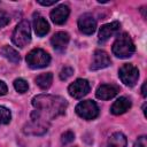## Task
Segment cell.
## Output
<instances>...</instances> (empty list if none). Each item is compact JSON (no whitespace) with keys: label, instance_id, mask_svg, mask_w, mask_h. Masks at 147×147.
<instances>
[{"label":"cell","instance_id":"obj_19","mask_svg":"<svg viewBox=\"0 0 147 147\" xmlns=\"http://www.w3.org/2000/svg\"><path fill=\"white\" fill-rule=\"evenodd\" d=\"M11 119L10 110L3 106H0V125L1 124H8Z\"/></svg>","mask_w":147,"mask_h":147},{"label":"cell","instance_id":"obj_9","mask_svg":"<svg viewBox=\"0 0 147 147\" xmlns=\"http://www.w3.org/2000/svg\"><path fill=\"white\" fill-rule=\"evenodd\" d=\"M110 63H111V61H110V57L107 54V52H105L102 49H96L93 54V60L90 65V69L91 70L103 69V68H107L108 65H110Z\"/></svg>","mask_w":147,"mask_h":147},{"label":"cell","instance_id":"obj_27","mask_svg":"<svg viewBox=\"0 0 147 147\" xmlns=\"http://www.w3.org/2000/svg\"><path fill=\"white\" fill-rule=\"evenodd\" d=\"M146 85H147V82H145V83L142 84V87H141V94H142V96H146V95H147V92H146Z\"/></svg>","mask_w":147,"mask_h":147},{"label":"cell","instance_id":"obj_4","mask_svg":"<svg viewBox=\"0 0 147 147\" xmlns=\"http://www.w3.org/2000/svg\"><path fill=\"white\" fill-rule=\"evenodd\" d=\"M26 63L31 69H40L45 68L51 62V56L47 52L41 48H34L30 51L26 55Z\"/></svg>","mask_w":147,"mask_h":147},{"label":"cell","instance_id":"obj_15","mask_svg":"<svg viewBox=\"0 0 147 147\" xmlns=\"http://www.w3.org/2000/svg\"><path fill=\"white\" fill-rule=\"evenodd\" d=\"M131 108V101L126 96H121L118 98L110 107V111L114 115H122L126 113Z\"/></svg>","mask_w":147,"mask_h":147},{"label":"cell","instance_id":"obj_22","mask_svg":"<svg viewBox=\"0 0 147 147\" xmlns=\"http://www.w3.org/2000/svg\"><path fill=\"white\" fill-rule=\"evenodd\" d=\"M74 139H75V134H74L72 131H67V132H64V133L62 134V137H61V141H62V144H64V145H67V144L74 141Z\"/></svg>","mask_w":147,"mask_h":147},{"label":"cell","instance_id":"obj_21","mask_svg":"<svg viewBox=\"0 0 147 147\" xmlns=\"http://www.w3.org/2000/svg\"><path fill=\"white\" fill-rule=\"evenodd\" d=\"M74 74V69L71 67H64L60 71V79L61 80H67L69 77H71Z\"/></svg>","mask_w":147,"mask_h":147},{"label":"cell","instance_id":"obj_2","mask_svg":"<svg viewBox=\"0 0 147 147\" xmlns=\"http://www.w3.org/2000/svg\"><path fill=\"white\" fill-rule=\"evenodd\" d=\"M134 51V44L127 33L119 34L113 44V53L119 59H127L132 56Z\"/></svg>","mask_w":147,"mask_h":147},{"label":"cell","instance_id":"obj_10","mask_svg":"<svg viewBox=\"0 0 147 147\" xmlns=\"http://www.w3.org/2000/svg\"><path fill=\"white\" fill-rule=\"evenodd\" d=\"M119 22L115 21V22H111V23H107V24H103L101 28H100V31H99V41L100 42H105L107 41L109 38H111L114 34H116L119 30Z\"/></svg>","mask_w":147,"mask_h":147},{"label":"cell","instance_id":"obj_5","mask_svg":"<svg viewBox=\"0 0 147 147\" xmlns=\"http://www.w3.org/2000/svg\"><path fill=\"white\" fill-rule=\"evenodd\" d=\"M118 76L122 80V83H124L126 86L132 87L136 85V83L138 82L139 78V70L137 67H134L133 64L126 63L123 64L119 70H118Z\"/></svg>","mask_w":147,"mask_h":147},{"label":"cell","instance_id":"obj_11","mask_svg":"<svg viewBox=\"0 0 147 147\" xmlns=\"http://www.w3.org/2000/svg\"><path fill=\"white\" fill-rule=\"evenodd\" d=\"M119 92V87L113 84H103L100 85L95 92V95L98 99L101 100H109L113 99L114 96L117 95V93Z\"/></svg>","mask_w":147,"mask_h":147},{"label":"cell","instance_id":"obj_12","mask_svg":"<svg viewBox=\"0 0 147 147\" xmlns=\"http://www.w3.org/2000/svg\"><path fill=\"white\" fill-rule=\"evenodd\" d=\"M69 14H70L69 7L65 5H60L51 11V20L53 21V23L61 25L68 20Z\"/></svg>","mask_w":147,"mask_h":147},{"label":"cell","instance_id":"obj_17","mask_svg":"<svg viewBox=\"0 0 147 147\" xmlns=\"http://www.w3.org/2000/svg\"><path fill=\"white\" fill-rule=\"evenodd\" d=\"M34 80H36V84H37L41 90H47V88H49V86L52 85L53 75H52V72L40 74L39 76L36 77Z\"/></svg>","mask_w":147,"mask_h":147},{"label":"cell","instance_id":"obj_6","mask_svg":"<svg viewBox=\"0 0 147 147\" xmlns=\"http://www.w3.org/2000/svg\"><path fill=\"white\" fill-rule=\"evenodd\" d=\"M76 113L84 119H94L99 115V107L93 100H85L76 106Z\"/></svg>","mask_w":147,"mask_h":147},{"label":"cell","instance_id":"obj_20","mask_svg":"<svg viewBox=\"0 0 147 147\" xmlns=\"http://www.w3.org/2000/svg\"><path fill=\"white\" fill-rule=\"evenodd\" d=\"M14 87L18 93H25L29 88V85L28 82L24 80L23 78H17L14 80Z\"/></svg>","mask_w":147,"mask_h":147},{"label":"cell","instance_id":"obj_14","mask_svg":"<svg viewBox=\"0 0 147 147\" xmlns=\"http://www.w3.org/2000/svg\"><path fill=\"white\" fill-rule=\"evenodd\" d=\"M33 28H34V32L38 37H44L49 31L48 22L39 13L33 14Z\"/></svg>","mask_w":147,"mask_h":147},{"label":"cell","instance_id":"obj_18","mask_svg":"<svg viewBox=\"0 0 147 147\" xmlns=\"http://www.w3.org/2000/svg\"><path fill=\"white\" fill-rule=\"evenodd\" d=\"M1 54H2L8 61H10V62H13V63H17V62H20V60H21L20 54H18L13 47H10V46H8V45H6V46H3V47L1 48Z\"/></svg>","mask_w":147,"mask_h":147},{"label":"cell","instance_id":"obj_24","mask_svg":"<svg viewBox=\"0 0 147 147\" xmlns=\"http://www.w3.org/2000/svg\"><path fill=\"white\" fill-rule=\"evenodd\" d=\"M133 147H147V141H146V137L145 136H141L139 137L136 142H134V146Z\"/></svg>","mask_w":147,"mask_h":147},{"label":"cell","instance_id":"obj_13","mask_svg":"<svg viewBox=\"0 0 147 147\" xmlns=\"http://www.w3.org/2000/svg\"><path fill=\"white\" fill-rule=\"evenodd\" d=\"M69 40H70L69 34H68L67 32H64V31H60V32H56V33L52 37L51 44H52V46L54 47L55 51H57V52H63V51L67 48Z\"/></svg>","mask_w":147,"mask_h":147},{"label":"cell","instance_id":"obj_7","mask_svg":"<svg viewBox=\"0 0 147 147\" xmlns=\"http://www.w3.org/2000/svg\"><path fill=\"white\" fill-rule=\"evenodd\" d=\"M90 88H91V86H90L88 80L79 78V79H76L71 85H69L68 92L72 98L80 99L90 92Z\"/></svg>","mask_w":147,"mask_h":147},{"label":"cell","instance_id":"obj_8","mask_svg":"<svg viewBox=\"0 0 147 147\" xmlns=\"http://www.w3.org/2000/svg\"><path fill=\"white\" fill-rule=\"evenodd\" d=\"M78 28L79 31L84 34H92L96 29V21L91 14H83L78 18Z\"/></svg>","mask_w":147,"mask_h":147},{"label":"cell","instance_id":"obj_3","mask_svg":"<svg viewBox=\"0 0 147 147\" xmlns=\"http://www.w3.org/2000/svg\"><path fill=\"white\" fill-rule=\"evenodd\" d=\"M11 40L18 47H24L30 42L31 30H30V24L26 20L21 21L16 25V28L14 29L13 34H11Z\"/></svg>","mask_w":147,"mask_h":147},{"label":"cell","instance_id":"obj_16","mask_svg":"<svg viewBox=\"0 0 147 147\" xmlns=\"http://www.w3.org/2000/svg\"><path fill=\"white\" fill-rule=\"evenodd\" d=\"M126 145H127L126 137L121 132H116L111 134L107 141V147H126Z\"/></svg>","mask_w":147,"mask_h":147},{"label":"cell","instance_id":"obj_25","mask_svg":"<svg viewBox=\"0 0 147 147\" xmlns=\"http://www.w3.org/2000/svg\"><path fill=\"white\" fill-rule=\"evenodd\" d=\"M7 92H8L7 85H6V84H5L2 80H0V95H5Z\"/></svg>","mask_w":147,"mask_h":147},{"label":"cell","instance_id":"obj_26","mask_svg":"<svg viewBox=\"0 0 147 147\" xmlns=\"http://www.w3.org/2000/svg\"><path fill=\"white\" fill-rule=\"evenodd\" d=\"M57 0H52V1H42V0H38V3L42 5V6H52L54 3H56Z\"/></svg>","mask_w":147,"mask_h":147},{"label":"cell","instance_id":"obj_23","mask_svg":"<svg viewBox=\"0 0 147 147\" xmlns=\"http://www.w3.org/2000/svg\"><path fill=\"white\" fill-rule=\"evenodd\" d=\"M9 23V15L6 11L0 10V29L6 26Z\"/></svg>","mask_w":147,"mask_h":147},{"label":"cell","instance_id":"obj_1","mask_svg":"<svg viewBox=\"0 0 147 147\" xmlns=\"http://www.w3.org/2000/svg\"><path fill=\"white\" fill-rule=\"evenodd\" d=\"M32 105L36 110L31 114V119L48 126L51 119L61 116L65 113L67 101L59 95L40 94L32 99Z\"/></svg>","mask_w":147,"mask_h":147}]
</instances>
